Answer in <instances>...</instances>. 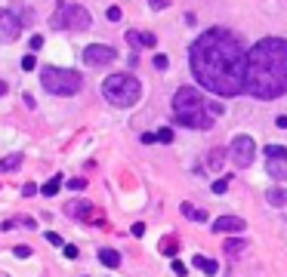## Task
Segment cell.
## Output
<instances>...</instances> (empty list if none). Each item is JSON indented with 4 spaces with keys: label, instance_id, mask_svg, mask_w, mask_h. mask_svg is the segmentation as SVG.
<instances>
[{
    "label": "cell",
    "instance_id": "obj_12",
    "mask_svg": "<svg viewBox=\"0 0 287 277\" xmlns=\"http://www.w3.org/2000/svg\"><path fill=\"white\" fill-rule=\"evenodd\" d=\"M65 213H68L71 216V219H90V213H93V206L87 204V200H71V204L68 206H65Z\"/></svg>",
    "mask_w": 287,
    "mask_h": 277
},
{
    "label": "cell",
    "instance_id": "obj_2",
    "mask_svg": "<svg viewBox=\"0 0 287 277\" xmlns=\"http://www.w3.org/2000/svg\"><path fill=\"white\" fill-rule=\"evenodd\" d=\"M244 92L253 99H272L287 92V40L281 37H266L247 49V80Z\"/></svg>",
    "mask_w": 287,
    "mask_h": 277
},
{
    "label": "cell",
    "instance_id": "obj_18",
    "mask_svg": "<svg viewBox=\"0 0 287 277\" xmlns=\"http://www.w3.org/2000/svg\"><path fill=\"white\" fill-rule=\"evenodd\" d=\"M182 213L189 216V219H195V222H207V213L204 209H195L191 204H182Z\"/></svg>",
    "mask_w": 287,
    "mask_h": 277
},
{
    "label": "cell",
    "instance_id": "obj_23",
    "mask_svg": "<svg viewBox=\"0 0 287 277\" xmlns=\"http://www.w3.org/2000/svg\"><path fill=\"white\" fill-rule=\"evenodd\" d=\"M151 65H155V68H158V71H164V68H167V65H170V58H167L164 53H158V56H155V62H151Z\"/></svg>",
    "mask_w": 287,
    "mask_h": 277
},
{
    "label": "cell",
    "instance_id": "obj_27",
    "mask_svg": "<svg viewBox=\"0 0 287 277\" xmlns=\"http://www.w3.org/2000/svg\"><path fill=\"white\" fill-rule=\"evenodd\" d=\"M22 68H25V71H34V68H37L34 56H25V58H22Z\"/></svg>",
    "mask_w": 287,
    "mask_h": 277
},
{
    "label": "cell",
    "instance_id": "obj_40",
    "mask_svg": "<svg viewBox=\"0 0 287 277\" xmlns=\"http://www.w3.org/2000/svg\"><path fill=\"white\" fill-rule=\"evenodd\" d=\"M275 123H278V127H281V130H287V117H284V114H281V117H278V120H275Z\"/></svg>",
    "mask_w": 287,
    "mask_h": 277
},
{
    "label": "cell",
    "instance_id": "obj_26",
    "mask_svg": "<svg viewBox=\"0 0 287 277\" xmlns=\"http://www.w3.org/2000/svg\"><path fill=\"white\" fill-rule=\"evenodd\" d=\"M108 22H121V6H108Z\"/></svg>",
    "mask_w": 287,
    "mask_h": 277
},
{
    "label": "cell",
    "instance_id": "obj_1",
    "mask_svg": "<svg viewBox=\"0 0 287 277\" xmlns=\"http://www.w3.org/2000/svg\"><path fill=\"white\" fill-rule=\"evenodd\" d=\"M189 65L195 80L219 99L244 92L247 80V53L241 49L238 37L225 28L204 31L189 49Z\"/></svg>",
    "mask_w": 287,
    "mask_h": 277
},
{
    "label": "cell",
    "instance_id": "obj_30",
    "mask_svg": "<svg viewBox=\"0 0 287 277\" xmlns=\"http://www.w3.org/2000/svg\"><path fill=\"white\" fill-rule=\"evenodd\" d=\"M161 249H164L167 256H173V253H176V240H164V243H161Z\"/></svg>",
    "mask_w": 287,
    "mask_h": 277
},
{
    "label": "cell",
    "instance_id": "obj_19",
    "mask_svg": "<svg viewBox=\"0 0 287 277\" xmlns=\"http://www.w3.org/2000/svg\"><path fill=\"white\" fill-rule=\"evenodd\" d=\"M59 185H62V175H53V179H49V182H47L40 191H44L47 197H53V194H59Z\"/></svg>",
    "mask_w": 287,
    "mask_h": 277
},
{
    "label": "cell",
    "instance_id": "obj_5",
    "mask_svg": "<svg viewBox=\"0 0 287 277\" xmlns=\"http://www.w3.org/2000/svg\"><path fill=\"white\" fill-rule=\"evenodd\" d=\"M90 13L83 10V6L78 3H62L59 0V6H56V15L49 19V28H56V31H87L90 28Z\"/></svg>",
    "mask_w": 287,
    "mask_h": 277
},
{
    "label": "cell",
    "instance_id": "obj_14",
    "mask_svg": "<svg viewBox=\"0 0 287 277\" xmlns=\"http://www.w3.org/2000/svg\"><path fill=\"white\" fill-rule=\"evenodd\" d=\"M266 200H269L272 206H284V204H287V188H269V191H266Z\"/></svg>",
    "mask_w": 287,
    "mask_h": 277
},
{
    "label": "cell",
    "instance_id": "obj_35",
    "mask_svg": "<svg viewBox=\"0 0 287 277\" xmlns=\"http://www.w3.org/2000/svg\"><path fill=\"white\" fill-rule=\"evenodd\" d=\"M142 44H145V46H155L158 37H155V34H142Z\"/></svg>",
    "mask_w": 287,
    "mask_h": 277
},
{
    "label": "cell",
    "instance_id": "obj_22",
    "mask_svg": "<svg viewBox=\"0 0 287 277\" xmlns=\"http://www.w3.org/2000/svg\"><path fill=\"white\" fill-rule=\"evenodd\" d=\"M238 249H244V240H225V253H238Z\"/></svg>",
    "mask_w": 287,
    "mask_h": 277
},
{
    "label": "cell",
    "instance_id": "obj_39",
    "mask_svg": "<svg viewBox=\"0 0 287 277\" xmlns=\"http://www.w3.org/2000/svg\"><path fill=\"white\" fill-rule=\"evenodd\" d=\"M142 142H145V145H151V142H158V136H155V132H145V136H142Z\"/></svg>",
    "mask_w": 287,
    "mask_h": 277
},
{
    "label": "cell",
    "instance_id": "obj_8",
    "mask_svg": "<svg viewBox=\"0 0 287 277\" xmlns=\"http://www.w3.org/2000/svg\"><path fill=\"white\" fill-rule=\"evenodd\" d=\"M266 170L272 179H284L287 182V148L281 145H266Z\"/></svg>",
    "mask_w": 287,
    "mask_h": 277
},
{
    "label": "cell",
    "instance_id": "obj_29",
    "mask_svg": "<svg viewBox=\"0 0 287 277\" xmlns=\"http://www.w3.org/2000/svg\"><path fill=\"white\" fill-rule=\"evenodd\" d=\"M148 6H151V10H167L170 0H148Z\"/></svg>",
    "mask_w": 287,
    "mask_h": 277
},
{
    "label": "cell",
    "instance_id": "obj_9",
    "mask_svg": "<svg viewBox=\"0 0 287 277\" xmlns=\"http://www.w3.org/2000/svg\"><path fill=\"white\" fill-rule=\"evenodd\" d=\"M22 34V22L13 10H0V44H13Z\"/></svg>",
    "mask_w": 287,
    "mask_h": 277
},
{
    "label": "cell",
    "instance_id": "obj_28",
    "mask_svg": "<svg viewBox=\"0 0 287 277\" xmlns=\"http://www.w3.org/2000/svg\"><path fill=\"white\" fill-rule=\"evenodd\" d=\"M44 237H47L49 243H53V247H62V237H59V234H56V231H47V234H44Z\"/></svg>",
    "mask_w": 287,
    "mask_h": 277
},
{
    "label": "cell",
    "instance_id": "obj_13",
    "mask_svg": "<svg viewBox=\"0 0 287 277\" xmlns=\"http://www.w3.org/2000/svg\"><path fill=\"white\" fill-rule=\"evenodd\" d=\"M99 262H102V265H108V268H117V265H121V253H117V249H99Z\"/></svg>",
    "mask_w": 287,
    "mask_h": 277
},
{
    "label": "cell",
    "instance_id": "obj_41",
    "mask_svg": "<svg viewBox=\"0 0 287 277\" xmlns=\"http://www.w3.org/2000/svg\"><path fill=\"white\" fill-rule=\"evenodd\" d=\"M3 92H6V83H3V80H0V96H3Z\"/></svg>",
    "mask_w": 287,
    "mask_h": 277
},
{
    "label": "cell",
    "instance_id": "obj_21",
    "mask_svg": "<svg viewBox=\"0 0 287 277\" xmlns=\"http://www.w3.org/2000/svg\"><path fill=\"white\" fill-rule=\"evenodd\" d=\"M225 191H229V175L219 179V182H213V194H225Z\"/></svg>",
    "mask_w": 287,
    "mask_h": 277
},
{
    "label": "cell",
    "instance_id": "obj_16",
    "mask_svg": "<svg viewBox=\"0 0 287 277\" xmlns=\"http://www.w3.org/2000/svg\"><path fill=\"white\" fill-rule=\"evenodd\" d=\"M223 160H225V151L213 148V151L207 154V170H223Z\"/></svg>",
    "mask_w": 287,
    "mask_h": 277
},
{
    "label": "cell",
    "instance_id": "obj_34",
    "mask_svg": "<svg viewBox=\"0 0 287 277\" xmlns=\"http://www.w3.org/2000/svg\"><path fill=\"white\" fill-rule=\"evenodd\" d=\"M142 234H145V225L136 222V225H133V237H142Z\"/></svg>",
    "mask_w": 287,
    "mask_h": 277
},
{
    "label": "cell",
    "instance_id": "obj_17",
    "mask_svg": "<svg viewBox=\"0 0 287 277\" xmlns=\"http://www.w3.org/2000/svg\"><path fill=\"white\" fill-rule=\"evenodd\" d=\"M19 163H22V154H10V157H3V160H0V173H13Z\"/></svg>",
    "mask_w": 287,
    "mask_h": 277
},
{
    "label": "cell",
    "instance_id": "obj_33",
    "mask_svg": "<svg viewBox=\"0 0 287 277\" xmlns=\"http://www.w3.org/2000/svg\"><path fill=\"white\" fill-rule=\"evenodd\" d=\"M34 191H37V185H31V182H25V188H22V194H25V197H31V194H34Z\"/></svg>",
    "mask_w": 287,
    "mask_h": 277
},
{
    "label": "cell",
    "instance_id": "obj_32",
    "mask_svg": "<svg viewBox=\"0 0 287 277\" xmlns=\"http://www.w3.org/2000/svg\"><path fill=\"white\" fill-rule=\"evenodd\" d=\"M28 44H31V49H40V46H44V37H40V34H34V37L28 40Z\"/></svg>",
    "mask_w": 287,
    "mask_h": 277
},
{
    "label": "cell",
    "instance_id": "obj_36",
    "mask_svg": "<svg viewBox=\"0 0 287 277\" xmlns=\"http://www.w3.org/2000/svg\"><path fill=\"white\" fill-rule=\"evenodd\" d=\"M83 185H87V182H83V179H71V182H68V188H74V191H80V188H83Z\"/></svg>",
    "mask_w": 287,
    "mask_h": 277
},
{
    "label": "cell",
    "instance_id": "obj_3",
    "mask_svg": "<svg viewBox=\"0 0 287 277\" xmlns=\"http://www.w3.org/2000/svg\"><path fill=\"white\" fill-rule=\"evenodd\" d=\"M102 96L117 108H130L142 99V83L133 74H108L102 83Z\"/></svg>",
    "mask_w": 287,
    "mask_h": 277
},
{
    "label": "cell",
    "instance_id": "obj_10",
    "mask_svg": "<svg viewBox=\"0 0 287 277\" xmlns=\"http://www.w3.org/2000/svg\"><path fill=\"white\" fill-rule=\"evenodd\" d=\"M114 58H117V53L112 46H105V44H93V46L83 49V62L93 65V68H99V65H112Z\"/></svg>",
    "mask_w": 287,
    "mask_h": 277
},
{
    "label": "cell",
    "instance_id": "obj_38",
    "mask_svg": "<svg viewBox=\"0 0 287 277\" xmlns=\"http://www.w3.org/2000/svg\"><path fill=\"white\" fill-rule=\"evenodd\" d=\"M65 256H68V259H78V247H71V243H68V247H65Z\"/></svg>",
    "mask_w": 287,
    "mask_h": 277
},
{
    "label": "cell",
    "instance_id": "obj_31",
    "mask_svg": "<svg viewBox=\"0 0 287 277\" xmlns=\"http://www.w3.org/2000/svg\"><path fill=\"white\" fill-rule=\"evenodd\" d=\"M13 253H16V256H19V259H28V256H31V247H16V249H13Z\"/></svg>",
    "mask_w": 287,
    "mask_h": 277
},
{
    "label": "cell",
    "instance_id": "obj_15",
    "mask_svg": "<svg viewBox=\"0 0 287 277\" xmlns=\"http://www.w3.org/2000/svg\"><path fill=\"white\" fill-rule=\"evenodd\" d=\"M191 262H195V265H198L204 274H216V271H219V265L213 262V259H207V256H195Z\"/></svg>",
    "mask_w": 287,
    "mask_h": 277
},
{
    "label": "cell",
    "instance_id": "obj_4",
    "mask_svg": "<svg viewBox=\"0 0 287 277\" xmlns=\"http://www.w3.org/2000/svg\"><path fill=\"white\" fill-rule=\"evenodd\" d=\"M40 83L53 96H78L80 87H83V77L71 68H53V65H47L40 71Z\"/></svg>",
    "mask_w": 287,
    "mask_h": 277
},
{
    "label": "cell",
    "instance_id": "obj_7",
    "mask_svg": "<svg viewBox=\"0 0 287 277\" xmlns=\"http://www.w3.org/2000/svg\"><path fill=\"white\" fill-rule=\"evenodd\" d=\"M229 154H232V163H235V166H250V163H253V157H256V142L241 132V136H235V139H232Z\"/></svg>",
    "mask_w": 287,
    "mask_h": 277
},
{
    "label": "cell",
    "instance_id": "obj_6",
    "mask_svg": "<svg viewBox=\"0 0 287 277\" xmlns=\"http://www.w3.org/2000/svg\"><path fill=\"white\" fill-rule=\"evenodd\" d=\"M173 108H176V114H189V111L223 114V105H219V102H207V99L201 96L198 89H191V87L176 89V96H173Z\"/></svg>",
    "mask_w": 287,
    "mask_h": 277
},
{
    "label": "cell",
    "instance_id": "obj_25",
    "mask_svg": "<svg viewBox=\"0 0 287 277\" xmlns=\"http://www.w3.org/2000/svg\"><path fill=\"white\" fill-rule=\"evenodd\" d=\"M158 142H164V145H170V142H173V130H161V132H158Z\"/></svg>",
    "mask_w": 287,
    "mask_h": 277
},
{
    "label": "cell",
    "instance_id": "obj_11",
    "mask_svg": "<svg viewBox=\"0 0 287 277\" xmlns=\"http://www.w3.org/2000/svg\"><path fill=\"white\" fill-rule=\"evenodd\" d=\"M213 231H216V234H225V231H244V219H238V216H219V219L213 222Z\"/></svg>",
    "mask_w": 287,
    "mask_h": 277
},
{
    "label": "cell",
    "instance_id": "obj_24",
    "mask_svg": "<svg viewBox=\"0 0 287 277\" xmlns=\"http://www.w3.org/2000/svg\"><path fill=\"white\" fill-rule=\"evenodd\" d=\"M19 22H22V28H28V25H34V13H31V10H22Z\"/></svg>",
    "mask_w": 287,
    "mask_h": 277
},
{
    "label": "cell",
    "instance_id": "obj_20",
    "mask_svg": "<svg viewBox=\"0 0 287 277\" xmlns=\"http://www.w3.org/2000/svg\"><path fill=\"white\" fill-rule=\"evenodd\" d=\"M127 40H130V46H145L142 44V31H127Z\"/></svg>",
    "mask_w": 287,
    "mask_h": 277
},
{
    "label": "cell",
    "instance_id": "obj_37",
    "mask_svg": "<svg viewBox=\"0 0 287 277\" xmlns=\"http://www.w3.org/2000/svg\"><path fill=\"white\" fill-rule=\"evenodd\" d=\"M173 274H179V277H185V265H182V262H173Z\"/></svg>",
    "mask_w": 287,
    "mask_h": 277
}]
</instances>
